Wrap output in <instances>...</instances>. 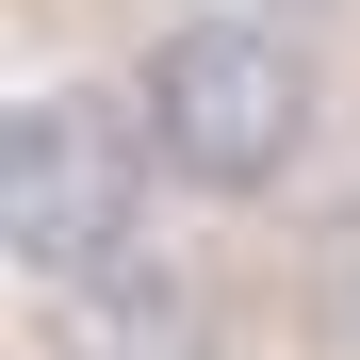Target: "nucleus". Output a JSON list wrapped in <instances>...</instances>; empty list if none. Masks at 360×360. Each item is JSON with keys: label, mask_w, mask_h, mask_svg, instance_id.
<instances>
[{"label": "nucleus", "mask_w": 360, "mask_h": 360, "mask_svg": "<svg viewBox=\"0 0 360 360\" xmlns=\"http://www.w3.org/2000/svg\"><path fill=\"white\" fill-rule=\"evenodd\" d=\"M295 295H311V328L360 360V180L311 197V229H295Z\"/></svg>", "instance_id": "obj_4"}, {"label": "nucleus", "mask_w": 360, "mask_h": 360, "mask_svg": "<svg viewBox=\"0 0 360 360\" xmlns=\"http://www.w3.org/2000/svg\"><path fill=\"white\" fill-rule=\"evenodd\" d=\"M278 17H328V0H278Z\"/></svg>", "instance_id": "obj_5"}, {"label": "nucleus", "mask_w": 360, "mask_h": 360, "mask_svg": "<svg viewBox=\"0 0 360 360\" xmlns=\"http://www.w3.org/2000/svg\"><path fill=\"white\" fill-rule=\"evenodd\" d=\"M164 246H180V180H164L115 66H49L0 98V262H17V295L131 278Z\"/></svg>", "instance_id": "obj_2"}, {"label": "nucleus", "mask_w": 360, "mask_h": 360, "mask_svg": "<svg viewBox=\"0 0 360 360\" xmlns=\"http://www.w3.org/2000/svg\"><path fill=\"white\" fill-rule=\"evenodd\" d=\"M115 82H131L180 213H311L328 197V148H344L328 17H278V0H164V17L115 49Z\"/></svg>", "instance_id": "obj_1"}, {"label": "nucleus", "mask_w": 360, "mask_h": 360, "mask_svg": "<svg viewBox=\"0 0 360 360\" xmlns=\"http://www.w3.org/2000/svg\"><path fill=\"white\" fill-rule=\"evenodd\" d=\"M17 360H229V295L213 262H131V278H82V295H33Z\"/></svg>", "instance_id": "obj_3"}]
</instances>
